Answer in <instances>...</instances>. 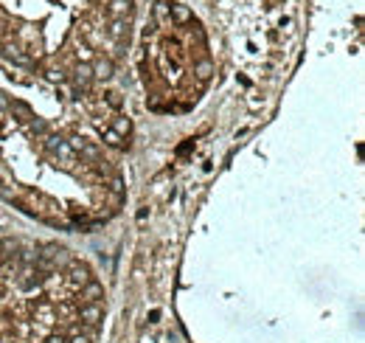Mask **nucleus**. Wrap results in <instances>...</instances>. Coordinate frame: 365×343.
<instances>
[{
    "mask_svg": "<svg viewBox=\"0 0 365 343\" xmlns=\"http://www.w3.org/2000/svg\"><path fill=\"white\" fill-rule=\"evenodd\" d=\"M104 284L57 242L0 239V343H96Z\"/></svg>",
    "mask_w": 365,
    "mask_h": 343,
    "instance_id": "f257e3e1",
    "label": "nucleus"
},
{
    "mask_svg": "<svg viewBox=\"0 0 365 343\" xmlns=\"http://www.w3.org/2000/svg\"><path fill=\"white\" fill-rule=\"evenodd\" d=\"M129 12H132V3H129V0H110V6H107L110 20H118V17H129Z\"/></svg>",
    "mask_w": 365,
    "mask_h": 343,
    "instance_id": "f03ea898",
    "label": "nucleus"
},
{
    "mask_svg": "<svg viewBox=\"0 0 365 343\" xmlns=\"http://www.w3.org/2000/svg\"><path fill=\"white\" fill-rule=\"evenodd\" d=\"M155 20H160V23L169 20V3H158L155 6Z\"/></svg>",
    "mask_w": 365,
    "mask_h": 343,
    "instance_id": "7ed1b4c3",
    "label": "nucleus"
}]
</instances>
